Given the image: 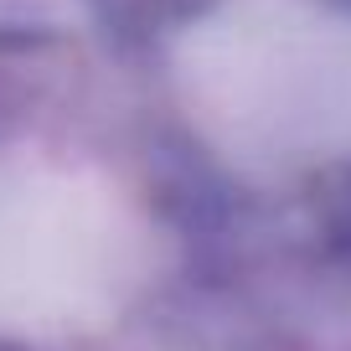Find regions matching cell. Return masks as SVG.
<instances>
[{
    "mask_svg": "<svg viewBox=\"0 0 351 351\" xmlns=\"http://www.w3.org/2000/svg\"><path fill=\"white\" fill-rule=\"evenodd\" d=\"M191 119L232 155H326L351 145V36L295 5H222L181 36Z\"/></svg>",
    "mask_w": 351,
    "mask_h": 351,
    "instance_id": "1",
    "label": "cell"
},
{
    "mask_svg": "<svg viewBox=\"0 0 351 351\" xmlns=\"http://www.w3.org/2000/svg\"><path fill=\"white\" fill-rule=\"evenodd\" d=\"M140 222L93 171L0 160V305H83L119 289Z\"/></svg>",
    "mask_w": 351,
    "mask_h": 351,
    "instance_id": "2",
    "label": "cell"
}]
</instances>
